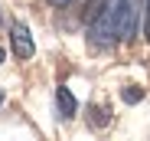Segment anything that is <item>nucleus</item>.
I'll use <instances>...</instances> for the list:
<instances>
[{"instance_id":"obj_1","label":"nucleus","mask_w":150,"mask_h":141,"mask_svg":"<svg viewBox=\"0 0 150 141\" xmlns=\"http://www.w3.org/2000/svg\"><path fill=\"white\" fill-rule=\"evenodd\" d=\"M140 0H117V39H131L137 33Z\"/></svg>"},{"instance_id":"obj_2","label":"nucleus","mask_w":150,"mask_h":141,"mask_svg":"<svg viewBox=\"0 0 150 141\" xmlns=\"http://www.w3.org/2000/svg\"><path fill=\"white\" fill-rule=\"evenodd\" d=\"M10 43H13V53L20 59H30L36 53V43H33V36L26 30V23H13V26H10Z\"/></svg>"},{"instance_id":"obj_3","label":"nucleus","mask_w":150,"mask_h":141,"mask_svg":"<svg viewBox=\"0 0 150 141\" xmlns=\"http://www.w3.org/2000/svg\"><path fill=\"white\" fill-rule=\"evenodd\" d=\"M56 105H59V115H62V118H72V115H75V108H79L75 95H72L65 85H59V89H56Z\"/></svg>"},{"instance_id":"obj_4","label":"nucleus","mask_w":150,"mask_h":141,"mask_svg":"<svg viewBox=\"0 0 150 141\" xmlns=\"http://www.w3.org/2000/svg\"><path fill=\"white\" fill-rule=\"evenodd\" d=\"M124 102H131V105H134V102H140V92H137L134 85H127V89H124Z\"/></svg>"},{"instance_id":"obj_5","label":"nucleus","mask_w":150,"mask_h":141,"mask_svg":"<svg viewBox=\"0 0 150 141\" xmlns=\"http://www.w3.org/2000/svg\"><path fill=\"white\" fill-rule=\"evenodd\" d=\"M144 33H147V39H150V0H147V10H144Z\"/></svg>"},{"instance_id":"obj_6","label":"nucleus","mask_w":150,"mask_h":141,"mask_svg":"<svg viewBox=\"0 0 150 141\" xmlns=\"http://www.w3.org/2000/svg\"><path fill=\"white\" fill-rule=\"evenodd\" d=\"M52 7H65V4H72V0H49Z\"/></svg>"},{"instance_id":"obj_7","label":"nucleus","mask_w":150,"mask_h":141,"mask_svg":"<svg viewBox=\"0 0 150 141\" xmlns=\"http://www.w3.org/2000/svg\"><path fill=\"white\" fill-rule=\"evenodd\" d=\"M0 105H4V92H0Z\"/></svg>"},{"instance_id":"obj_8","label":"nucleus","mask_w":150,"mask_h":141,"mask_svg":"<svg viewBox=\"0 0 150 141\" xmlns=\"http://www.w3.org/2000/svg\"><path fill=\"white\" fill-rule=\"evenodd\" d=\"M0 62H4V49H0Z\"/></svg>"}]
</instances>
